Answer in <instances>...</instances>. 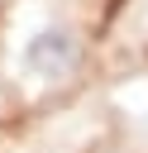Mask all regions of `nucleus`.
I'll list each match as a JSON object with an SVG mask.
<instances>
[{"mask_svg":"<svg viewBox=\"0 0 148 153\" xmlns=\"http://www.w3.org/2000/svg\"><path fill=\"white\" fill-rule=\"evenodd\" d=\"M81 67V33L72 24H38L19 48V72L33 81H67Z\"/></svg>","mask_w":148,"mask_h":153,"instance_id":"f257e3e1","label":"nucleus"}]
</instances>
